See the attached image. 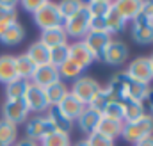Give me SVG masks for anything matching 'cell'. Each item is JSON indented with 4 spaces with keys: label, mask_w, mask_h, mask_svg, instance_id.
I'll use <instances>...</instances> for the list:
<instances>
[{
    "label": "cell",
    "mask_w": 153,
    "mask_h": 146,
    "mask_svg": "<svg viewBox=\"0 0 153 146\" xmlns=\"http://www.w3.org/2000/svg\"><path fill=\"white\" fill-rule=\"evenodd\" d=\"M153 136V116L152 114H146L144 118L134 121V123H125L123 125V132H121V137L130 143V145H137L139 141L146 139Z\"/></svg>",
    "instance_id": "1"
},
{
    "label": "cell",
    "mask_w": 153,
    "mask_h": 146,
    "mask_svg": "<svg viewBox=\"0 0 153 146\" xmlns=\"http://www.w3.org/2000/svg\"><path fill=\"white\" fill-rule=\"evenodd\" d=\"M89 22H91V14L85 7V2L82 4V7L76 11L73 16H70L68 20H64L62 27L68 37H73L75 41H82L84 36L89 32Z\"/></svg>",
    "instance_id": "2"
},
{
    "label": "cell",
    "mask_w": 153,
    "mask_h": 146,
    "mask_svg": "<svg viewBox=\"0 0 153 146\" xmlns=\"http://www.w3.org/2000/svg\"><path fill=\"white\" fill-rule=\"evenodd\" d=\"M32 20H34V23L38 25L41 31L61 27L64 23V20H62V16L59 13L57 4L55 2H48V0H43V4L39 5V9L32 14Z\"/></svg>",
    "instance_id": "3"
},
{
    "label": "cell",
    "mask_w": 153,
    "mask_h": 146,
    "mask_svg": "<svg viewBox=\"0 0 153 146\" xmlns=\"http://www.w3.org/2000/svg\"><path fill=\"white\" fill-rule=\"evenodd\" d=\"M55 128L50 123V119L46 118V114H38V116H30L25 121V136L27 139L41 143V139H45L48 134H52Z\"/></svg>",
    "instance_id": "4"
},
{
    "label": "cell",
    "mask_w": 153,
    "mask_h": 146,
    "mask_svg": "<svg viewBox=\"0 0 153 146\" xmlns=\"http://www.w3.org/2000/svg\"><path fill=\"white\" fill-rule=\"evenodd\" d=\"M100 89H102V86H100L98 80H94L93 77L82 75V77H78L76 80H73V86L70 87V93H71L73 96H76V98L87 107V104L93 100V96H94Z\"/></svg>",
    "instance_id": "5"
},
{
    "label": "cell",
    "mask_w": 153,
    "mask_h": 146,
    "mask_svg": "<svg viewBox=\"0 0 153 146\" xmlns=\"http://www.w3.org/2000/svg\"><path fill=\"white\" fill-rule=\"evenodd\" d=\"M30 110L27 107L25 100H5L2 105V119L13 123V125H22L29 119Z\"/></svg>",
    "instance_id": "6"
},
{
    "label": "cell",
    "mask_w": 153,
    "mask_h": 146,
    "mask_svg": "<svg viewBox=\"0 0 153 146\" xmlns=\"http://www.w3.org/2000/svg\"><path fill=\"white\" fill-rule=\"evenodd\" d=\"M125 73H126L134 82H139V84H144V86H150V82L153 80L150 61H148V57H144V55L134 59V61L128 64V68H126Z\"/></svg>",
    "instance_id": "7"
},
{
    "label": "cell",
    "mask_w": 153,
    "mask_h": 146,
    "mask_svg": "<svg viewBox=\"0 0 153 146\" xmlns=\"http://www.w3.org/2000/svg\"><path fill=\"white\" fill-rule=\"evenodd\" d=\"M132 39L137 45H152L153 43V25L144 13L132 20Z\"/></svg>",
    "instance_id": "8"
},
{
    "label": "cell",
    "mask_w": 153,
    "mask_h": 146,
    "mask_svg": "<svg viewBox=\"0 0 153 146\" xmlns=\"http://www.w3.org/2000/svg\"><path fill=\"white\" fill-rule=\"evenodd\" d=\"M128 55H130L128 46H126L123 41H119V39H112V41L109 43L107 50L103 52L102 63H105V64H109V66H121V64L126 63Z\"/></svg>",
    "instance_id": "9"
},
{
    "label": "cell",
    "mask_w": 153,
    "mask_h": 146,
    "mask_svg": "<svg viewBox=\"0 0 153 146\" xmlns=\"http://www.w3.org/2000/svg\"><path fill=\"white\" fill-rule=\"evenodd\" d=\"M84 45L89 48V52L94 55V59L96 61H102V57H103V52L107 50V46H109V43L112 41V37L111 34H107V32H93V31H89L85 36H84Z\"/></svg>",
    "instance_id": "10"
},
{
    "label": "cell",
    "mask_w": 153,
    "mask_h": 146,
    "mask_svg": "<svg viewBox=\"0 0 153 146\" xmlns=\"http://www.w3.org/2000/svg\"><path fill=\"white\" fill-rule=\"evenodd\" d=\"M23 100H25L29 110L34 112L36 116H38V114H46V110L50 107V105H48V100H46V96H45V89L34 86L32 82H30V86H29V89H27Z\"/></svg>",
    "instance_id": "11"
},
{
    "label": "cell",
    "mask_w": 153,
    "mask_h": 146,
    "mask_svg": "<svg viewBox=\"0 0 153 146\" xmlns=\"http://www.w3.org/2000/svg\"><path fill=\"white\" fill-rule=\"evenodd\" d=\"M68 59L73 61L82 72L87 70V68L96 61L94 55L89 52V48L84 45V41H75V43L68 45Z\"/></svg>",
    "instance_id": "12"
},
{
    "label": "cell",
    "mask_w": 153,
    "mask_h": 146,
    "mask_svg": "<svg viewBox=\"0 0 153 146\" xmlns=\"http://www.w3.org/2000/svg\"><path fill=\"white\" fill-rule=\"evenodd\" d=\"M61 77H59V70L52 64H43V66H36V72L32 75L30 82L34 86H38L41 89H46L48 86L59 82Z\"/></svg>",
    "instance_id": "13"
},
{
    "label": "cell",
    "mask_w": 153,
    "mask_h": 146,
    "mask_svg": "<svg viewBox=\"0 0 153 146\" xmlns=\"http://www.w3.org/2000/svg\"><path fill=\"white\" fill-rule=\"evenodd\" d=\"M46 118L50 119V123L53 125V128L57 132H64V134H70L75 127V121L70 119L62 110L59 109L57 105H50L46 110Z\"/></svg>",
    "instance_id": "14"
},
{
    "label": "cell",
    "mask_w": 153,
    "mask_h": 146,
    "mask_svg": "<svg viewBox=\"0 0 153 146\" xmlns=\"http://www.w3.org/2000/svg\"><path fill=\"white\" fill-rule=\"evenodd\" d=\"M112 5L126 22H132L141 13H144L146 2H141V0H121V2H112Z\"/></svg>",
    "instance_id": "15"
},
{
    "label": "cell",
    "mask_w": 153,
    "mask_h": 146,
    "mask_svg": "<svg viewBox=\"0 0 153 146\" xmlns=\"http://www.w3.org/2000/svg\"><path fill=\"white\" fill-rule=\"evenodd\" d=\"M38 41H41L46 48H55L61 45H68V36L64 32V27H53V29H45L41 31V36Z\"/></svg>",
    "instance_id": "16"
},
{
    "label": "cell",
    "mask_w": 153,
    "mask_h": 146,
    "mask_svg": "<svg viewBox=\"0 0 153 146\" xmlns=\"http://www.w3.org/2000/svg\"><path fill=\"white\" fill-rule=\"evenodd\" d=\"M123 107V123H134L141 118H144L146 112V105L144 102H135V100H123L119 102Z\"/></svg>",
    "instance_id": "17"
},
{
    "label": "cell",
    "mask_w": 153,
    "mask_h": 146,
    "mask_svg": "<svg viewBox=\"0 0 153 146\" xmlns=\"http://www.w3.org/2000/svg\"><path fill=\"white\" fill-rule=\"evenodd\" d=\"M100 118H102V114H98L96 110L85 107V109L82 110V114L76 118V125H78V128H80L84 134L89 136V134L96 132L98 123H100Z\"/></svg>",
    "instance_id": "18"
},
{
    "label": "cell",
    "mask_w": 153,
    "mask_h": 146,
    "mask_svg": "<svg viewBox=\"0 0 153 146\" xmlns=\"http://www.w3.org/2000/svg\"><path fill=\"white\" fill-rule=\"evenodd\" d=\"M23 37H25V29H23V25H22L20 22H14V23H11V25L0 34V43L5 45V46H16V45H20V43L23 41Z\"/></svg>",
    "instance_id": "19"
},
{
    "label": "cell",
    "mask_w": 153,
    "mask_h": 146,
    "mask_svg": "<svg viewBox=\"0 0 153 146\" xmlns=\"http://www.w3.org/2000/svg\"><path fill=\"white\" fill-rule=\"evenodd\" d=\"M57 107L62 110L70 119H73V121H76V118L82 114V110L85 109V105H84L76 96H73L71 93H68V95H66V96L57 104Z\"/></svg>",
    "instance_id": "20"
},
{
    "label": "cell",
    "mask_w": 153,
    "mask_h": 146,
    "mask_svg": "<svg viewBox=\"0 0 153 146\" xmlns=\"http://www.w3.org/2000/svg\"><path fill=\"white\" fill-rule=\"evenodd\" d=\"M123 121L119 119H111V118H105L102 116L100 118V123H98V128L96 132L103 134L105 137H111V139H116V137H121V132H123Z\"/></svg>",
    "instance_id": "21"
},
{
    "label": "cell",
    "mask_w": 153,
    "mask_h": 146,
    "mask_svg": "<svg viewBox=\"0 0 153 146\" xmlns=\"http://www.w3.org/2000/svg\"><path fill=\"white\" fill-rule=\"evenodd\" d=\"M25 54H27V57H29L36 66L50 64V63H48V61H50V48H46L41 41H34V43L29 46V50H27Z\"/></svg>",
    "instance_id": "22"
},
{
    "label": "cell",
    "mask_w": 153,
    "mask_h": 146,
    "mask_svg": "<svg viewBox=\"0 0 153 146\" xmlns=\"http://www.w3.org/2000/svg\"><path fill=\"white\" fill-rule=\"evenodd\" d=\"M16 77V66H14V55L4 54L0 55V84H9Z\"/></svg>",
    "instance_id": "23"
},
{
    "label": "cell",
    "mask_w": 153,
    "mask_h": 146,
    "mask_svg": "<svg viewBox=\"0 0 153 146\" xmlns=\"http://www.w3.org/2000/svg\"><path fill=\"white\" fill-rule=\"evenodd\" d=\"M14 66H16V77L23 80H30L36 72V64L27 57V54L14 55Z\"/></svg>",
    "instance_id": "24"
},
{
    "label": "cell",
    "mask_w": 153,
    "mask_h": 146,
    "mask_svg": "<svg viewBox=\"0 0 153 146\" xmlns=\"http://www.w3.org/2000/svg\"><path fill=\"white\" fill-rule=\"evenodd\" d=\"M29 86L30 80H23V78H14L13 82L5 84V100H23Z\"/></svg>",
    "instance_id": "25"
},
{
    "label": "cell",
    "mask_w": 153,
    "mask_h": 146,
    "mask_svg": "<svg viewBox=\"0 0 153 146\" xmlns=\"http://www.w3.org/2000/svg\"><path fill=\"white\" fill-rule=\"evenodd\" d=\"M68 93H70V87L62 80H59V82H55L45 89V96L48 100V105H57Z\"/></svg>",
    "instance_id": "26"
},
{
    "label": "cell",
    "mask_w": 153,
    "mask_h": 146,
    "mask_svg": "<svg viewBox=\"0 0 153 146\" xmlns=\"http://www.w3.org/2000/svg\"><path fill=\"white\" fill-rule=\"evenodd\" d=\"M18 141V127L0 119V146H13Z\"/></svg>",
    "instance_id": "27"
},
{
    "label": "cell",
    "mask_w": 153,
    "mask_h": 146,
    "mask_svg": "<svg viewBox=\"0 0 153 146\" xmlns=\"http://www.w3.org/2000/svg\"><path fill=\"white\" fill-rule=\"evenodd\" d=\"M105 22H107V29H109V34H112V32H123L125 31V27H126V20L117 13L114 9V5L111 7V11L107 13V16H105Z\"/></svg>",
    "instance_id": "28"
},
{
    "label": "cell",
    "mask_w": 153,
    "mask_h": 146,
    "mask_svg": "<svg viewBox=\"0 0 153 146\" xmlns=\"http://www.w3.org/2000/svg\"><path fill=\"white\" fill-rule=\"evenodd\" d=\"M39 146H71V137H70V134L53 130L45 139H41Z\"/></svg>",
    "instance_id": "29"
},
{
    "label": "cell",
    "mask_w": 153,
    "mask_h": 146,
    "mask_svg": "<svg viewBox=\"0 0 153 146\" xmlns=\"http://www.w3.org/2000/svg\"><path fill=\"white\" fill-rule=\"evenodd\" d=\"M85 7H87V11H89L91 16L105 18L107 13H109L111 7H112V2H107V0H93V2H87Z\"/></svg>",
    "instance_id": "30"
},
{
    "label": "cell",
    "mask_w": 153,
    "mask_h": 146,
    "mask_svg": "<svg viewBox=\"0 0 153 146\" xmlns=\"http://www.w3.org/2000/svg\"><path fill=\"white\" fill-rule=\"evenodd\" d=\"M57 70H59V77H61V80H76V78L82 77V73H84L75 63L70 61V59H68L64 64H61Z\"/></svg>",
    "instance_id": "31"
},
{
    "label": "cell",
    "mask_w": 153,
    "mask_h": 146,
    "mask_svg": "<svg viewBox=\"0 0 153 146\" xmlns=\"http://www.w3.org/2000/svg\"><path fill=\"white\" fill-rule=\"evenodd\" d=\"M109 102H112V100H111L109 93L102 87V89H100V91L93 96V100L87 104V107H89V109H93V110H96L98 114H102V112H103V109L109 105Z\"/></svg>",
    "instance_id": "32"
},
{
    "label": "cell",
    "mask_w": 153,
    "mask_h": 146,
    "mask_svg": "<svg viewBox=\"0 0 153 146\" xmlns=\"http://www.w3.org/2000/svg\"><path fill=\"white\" fill-rule=\"evenodd\" d=\"M68 61V45H61L55 48H50V64L59 68L61 64H64Z\"/></svg>",
    "instance_id": "33"
},
{
    "label": "cell",
    "mask_w": 153,
    "mask_h": 146,
    "mask_svg": "<svg viewBox=\"0 0 153 146\" xmlns=\"http://www.w3.org/2000/svg\"><path fill=\"white\" fill-rule=\"evenodd\" d=\"M84 2H76V0H64V2H59L57 7H59V13L62 16V20H68L70 16H73L76 11L82 7Z\"/></svg>",
    "instance_id": "34"
},
{
    "label": "cell",
    "mask_w": 153,
    "mask_h": 146,
    "mask_svg": "<svg viewBox=\"0 0 153 146\" xmlns=\"http://www.w3.org/2000/svg\"><path fill=\"white\" fill-rule=\"evenodd\" d=\"M16 2L13 0H0V22L4 20H16Z\"/></svg>",
    "instance_id": "35"
},
{
    "label": "cell",
    "mask_w": 153,
    "mask_h": 146,
    "mask_svg": "<svg viewBox=\"0 0 153 146\" xmlns=\"http://www.w3.org/2000/svg\"><path fill=\"white\" fill-rule=\"evenodd\" d=\"M85 141H87V146H116L114 139L105 137V136L100 134V132H93V134H89Z\"/></svg>",
    "instance_id": "36"
},
{
    "label": "cell",
    "mask_w": 153,
    "mask_h": 146,
    "mask_svg": "<svg viewBox=\"0 0 153 146\" xmlns=\"http://www.w3.org/2000/svg\"><path fill=\"white\" fill-rule=\"evenodd\" d=\"M102 116L111 118V119H119V121H123V107H121V104H119V102H109V105L103 109Z\"/></svg>",
    "instance_id": "37"
},
{
    "label": "cell",
    "mask_w": 153,
    "mask_h": 146,
    "mask_svg": "<svg viewBox=\"0 0 153 146\" xmlns=\"http://www.w3.org/2000/svg\"><path fill=\"white\" fill-rule=\"evenodd\" d=\"M89 31H93V32H107V34H109V29H107V22H105V18H96V16H91V22H89Z\"/></svg>",
    "instance_id": "38"
},
{
    "label": "cell",
    "mask_w": 153,
    "mask_h": 146,
    "mask_svg": "<svg viewBox=\"0 0 153 146\" xmlns=\"http://www.w3.org/2000/svg\"><path fill=\"white\" fill-rule=\"evenodd\" d=\"M41 4H43V0H23L20 5H22V9H23L25 13L34 14V13L39 9V5H41Z\"/></svg>",
    "instance_id": "39"
},
{
    "label": "cell",
    "mask_w": 153,
    "mask_h": 146,
    "mask_svg": "<svg viewBox=\"0 0 153 146\" xmlns=\"http://www.w3.org/2000/svg\"><path fill=\"white\" fill-rule=\"evenodd\" d=\"M144 14L148 16V20L152 22V25H153V2H146V7H144Z\"/></svg>",
    "instance_id": "40"
},
{
    "label": "cell",
    "mask_w": 153,
    "mask_h": 146,
    "mask_svg": "<svg viewBox=\"0 0 153 146\" xmlns=\"http://www.w3.org/2000/svg\"><path fill=\"white\" fill-rule=\"evenodd\" d=\"M13 146H39V143H34V141H30V139H20V141H16Z\"/></svg>",
    "instance_id": "41"
},
{
    "label": "cell",
    "mask_w": 153,
    "mask_h": 146,
    "mask_svg": "<svg viewBox=\"0 0 153 146\" xmlns=\"http://www.w3.org/2000/svg\"><path fill=\"white\" fill-rule=\"evenodd\" d=\"M146 104H148V109L152 110V116H153V89L150 87V91H148V96H146V100H144Z\"/></svg>",
    "instance_id": "42"
},
{
    "label": "cell",
    "mask_w": 153,
    "mask_h": 146,
    "mask_svg": "<svg viewBox=\"0 0 153 146\" xmlns=\"http://www.w3.org/2000/svg\"><path fill=\"white\" fill-rule=\"evenodd\" d=\"M134 146H153V136L146 137V139H143V141H139L137 145H134Z\"/></svg>",
    "instance_id": "43"
},
{
    "label": "cell",
    "mask_w": 153,
    "mask_h": 146,
    "mask_svg": "<svg viewBox=\"0 0 153 146\" xmlns=\"http://www.w3.org/2000/svg\"><path fill=\"white\" fill-rule=\"evenodd\" d=\"M71 146H87V141H85V139H84V141H78V143H76V145H71Z\"/></svg>",
    "instance_id": "44"
},
{
    "label": "cell",
    "mask_w": 153,
    "mask_h": 146,
    "mask_svg": "<svg viewBox=\"0 0 153 146\" xmlns=\"http://www.w3.org/2000/svg\"><path fill=\"white\" fill-rule=\"evenodd\" d=\"M148 61H150V66H152V73H153V54L148 57Z\"/></svg>",
    "instance_id": "45"
}]
</instances>
